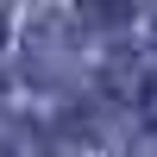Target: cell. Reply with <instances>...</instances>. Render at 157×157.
Returning <instances> with one entry per match:
<instances>
[{"instance_id":"1","label":"cell","mask_w":157,"mask_h":157,"mask_svg":"<svg viewBox=\"0 0 157 157\" xmlns=\"http://www.w3.org/2000/svg\"><path fill=\"white\" fill-rule=\"evenodd\" d=\"M75 13H82V25H94V32H113V25L132 19V0H75Z\"/></svg>"},{"instance_id":"2","label":"cell","mask_w":157,"mask_h":157,"mask_svg":"<svg viewBox=\"0 0 157 157\" xmlns=\"http://www.w3.org/2000/svg\"><path fill=\"white\" fill-rule=\"evenodd\" d=\"M138 101H145V120H157V75L145 82V94H138Z\"/></svg>"},{"instance_id":"3","label":"cell","mask_w":157,"mask_h":157,"mask_svg":"<svg viewBox=\"0 0 157 157\" xmlns=\"http://www.w3.org/2000/svg\"><path fill=\"white\" fill-rule=\"evenodd\" d=\"M0 44H6V19H0Z\"/></svg>"},{"instance_id":"4","label":"cell","mask_w":157,"mask_h":157,"mask_svg":"<svg viewBox=\"0 0 157 157\" xmlns=\"http://www.w3.org/2000/svg\"><path fill=\"white\" fill-rule=\"evenodd\" d=\"M0 157H6V151H0Z\"/></svg>"}]
</instances>
